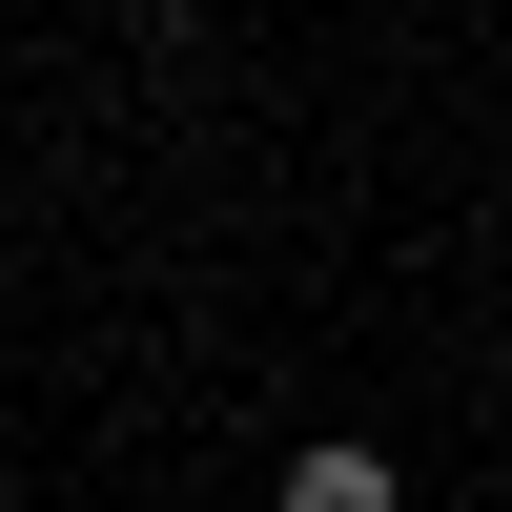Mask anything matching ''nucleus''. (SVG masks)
Instances as JSON below:
<instances>
[{
	"label": "nucleus",
	"mask_w": 512,
	"mask_h": 512,
	"mask_svg": "<svg viewBox=\"0 0 512 512\" xmlns=\"http://www.w3.org/2000/svg\"><path fill=\"white\" fill-rule=\"evenodd\" d=\"M287 512H410V472H390V451H349V431H328V451H287Z\"/></svg>",
	"instance_id": "f257e3e1"
},
{
	"label": "nucleus",
	"mask_w": 512,
	"mask_h": 512,
	"mask_svg": "<svg viewBox=\"0 0 512 512\" xmlns=\"http://www.w3.org/2000/svg\"><path fill=\"white\" fill-rule=\"evenodd\" d=\"M123 21H185V0H123Z\"/></svg>",
	"instance_id": "f03ea898"
}]
</instances>
